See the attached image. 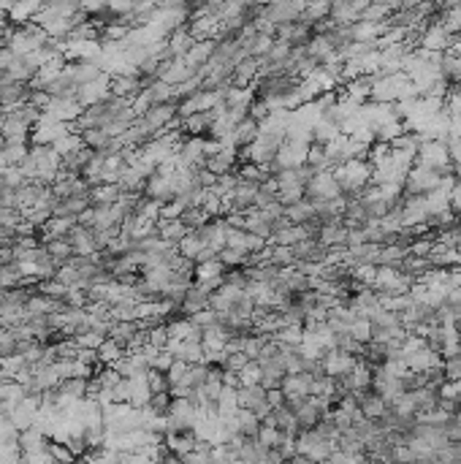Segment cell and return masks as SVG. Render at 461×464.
<instances>
[{
  "label": "cell",
  "instance_id": "cell-18",
  "mask_svg": "<svg viewBox=\"0 0 461 464\" xmlns=\"http://www.w3.org/2000/svg\"><path fill=\"white\" fill-rule=\"evenodd\" d=\"M245 231L255 233V236H261V239H266L269 242V236H272V231H274V226L266 220V215H263L261 209H252V212H247L245 215V226H242Z\"/></svg>",
  "mask_w": 461,
  "mask_h": 464
},
{
  "label": "cell",
  "instance_id": "cell-20",
  "mask_svg": "<svg viewBox=\"0 0 461 464\" xmlns=\"http://www.w3.org/2000/svg\"><path fill=\"white\" fill-rule=\"evenodd\" d=\"M187 233L190 231L184 228L182 220H157V236L169 245H179Z\"/></svg>",
  "mask_w": 461,
  "mask_h": 464
},
{
  "label": "cell",
  "instance_id": "cell-12",
  "mask_svg": "<svg viewBox=\"0 0 461 464\" xmlns=\"http://www.w3.org/2000/svg\"><path fill=\"white\" fill-rule=\"evenodd\" d=\"M404 364H407L410 372H426V370H434V367H443V356L423 345V348H418L415 353H410V356L404 358Z\"/></svg>",
  "mask_w": 461,
  "mask_h": 464
},
{
  "label": "cell",
  "instance_id": "cell-59",
  "mask_svg": "<svg viewBox=\"0 0 461 464\" xmlns=\"http://www.w3.org/2000/svg\"><path fill=\"white\" fill-rule=\"evenodd\" d=\"M0 328H3V324H0Z\"/></svg>",
  "mask_w": 461,
  "mask_h": 464
},
{
  "label": "cell",
  "instance_id": "cell-2",
  "mask_svg": "<svg viewBox=\"0 0 461 464\" xmlns=\"http://www.w3.org/2000/svg\"><path fill=\"white\" fill-rule=\"evenodd\" d=\"M337 448L334 443H328V440H323L321 434L315 432H301L299 437H296V453H301V456H307V459H312L315 464L326 462L328 456H331V451Z\"/></svg>",
  "mask_w": 461,
  "mask_h": 464
},
{
  "label": "cell",
  "instance_id": "cell-41",
  "mask_svg": "<svg viewBox=\"0 0 461 464\" xmlns=\"http://www.w3.org/2000/svg\"><path fill=\"white\" fill-rule=\"evenodd\" d=\"M250 386H261V367H258V361H250L245 370L239 372V388Z\"/></svg>",
  "mask_w": 461,
  "mask_h": 464
},
{
  "label": "cell",
  "instance_id": "cell-48",
  "mask_svg": "<svg viewBox=\"0 0 461 464\" xmlns=\"http://www.w3.org/2000/svg\"><path fill=\"white\" fill-rule=\"evenodd\" d=\"M28 179L22 177V171H19V166H9V169L3 171V185L6 187H14V190H19V187L25 185Z\"/></svg>",
  "mask_w": 461,
  "mask_h": 464
},
{
  "label": "cell",
  "instance_id": "cell-24",
  "mask_svg": "<svg viewBox=\"0 0 461 464\" xmlns=\"http://www.w3.org/2000/svg\"><path fill=\"white\" fill-rule=\"evenodd\" d=\"M272 174L261 166H252V163H242L239 169H236V179L242 182V185H252V187H261L266 179H269Z\"/></svg>",
  "mask_w": 461,
  "mask_h": 464
},
{
  "label": "cell",
  "instance_id": "cell-51",
  "mask_svg": "<svg viewBox=\"0 0 461 464\" xmlns=\"http://www.w3.org/2000/svg\"><path fill=\"white\" fill-rule=\"evenodd\" d=\"M16 60H19V57H16V55L9 47L0 49V71H9V68H11Z\"/></svg>",
  "mask_w": 461,
  "mask_h": 464
},
{
  "label": "cell",
  "instance_id": "cell-57",
  "mask_svg": "<svg viewBox=\"0 0 461 464\" xmlns=\"http://www.w3.org/2000/svg\"><path fill=\"white\" fill-rule=\"evenodd\" d=\"M215 464H239V462H215Z\"/></svg>",
  "mask_w": 461,
  "mask_h": 464
},
{
  "label": "cell",
  "instance_id": "cell-26",
  "mask_svg": "<svg viewBox=\"0 0 461 464\" xmlns=\"http://www.w3.org/2000/svg\"><path fill=\"white\" fill-rule=\"evenodd\" d=\"M82 141H84V147L92 150V153H106V147L111 144V136H109L104 128H92V131H84V133H79Z\"/></svg>",
  "mask_w": 461,
  "mask_h": 464
},
{
  "label": "cell",
  "instance_id": "cell-14",
  "mask_svg": "<svg viewBox=\"0 0 461 464\" xmlns=\"http://www.w3.org/2000/svg\"><path fill=\"white\" fill-rule=\"evenodd\" d=\"M258 136H261V125L255 123L252 117H245L233 128V150H247L250 144L258 141Z\"/></svg>",
  "mask_w": 461,
  "mask_h": 464
},
{
  "label": "cell",
  "instance_id": "cell-55",
  "mask_svg": "<svg viewBox=\"0 0 461 464\" xmlns=\"http://www.w3.org/2000/svg\"><path fill=\"white\" fill-rule=\"evenodd\" d=\"M453 177H456V182L461 185V163H453Z\"/></svg>",
  "mask_w": 461,
  "mask_h": 464
},
{
  "label": "cell",
  "instance_id": "cell-44",
  "mask_svg": "<svg viewBox=\"0 0 461 464\" xmlns=\"http://www.w3.org/2000/svg\"><path fill=\"white\" fill-rule=\"evenodd\" d=\"M187 367H190V364H184V361H177V358H174V364H171L169 372H166L171 388L184 386V380H187Z\"/></svg>",
  "mask_w": 461,
  "mask_h": 464
},
{
  "label": "cell",
  "instance_id": "cell-47",
  "mask_svg": "<svg viewBox=\"0 0 461 464\" xmlns=\"http://www.w3.org/2000/svg\"><path fill=\"white\" fill-rule=\"evenodd\" d=\"M184 201L182 199H174V201L163 204V209H160V220H179L184 215Z\"/></svg>",
  "mask_w": 461,
  "mask_h": 464
},
{
  "label": "cell",
  "instance_id": "cell-33",
  "mask_svg": "<svg viewBox=\"0 0 461 464\" xmlns=\"http://www.w3.org/2000/svg\"><path fill=\"white\" fill-rule=\"evenodd\" d=\"M22 282V272H19V263H6V266H0V288L3 291H11Z\"/></svg>",
  "mask_w": 461,
  "mask_h": 464
},
{
  "label": "cell",
  "instance_id": "cell-9",
  "mask_svg": "<svg viewBox=\"0 0 461 464\" xmlns=\"http://www.w3.org/2000/svg\"><path fill=\"white\" fill-rule=\"evenodd\" d=\"M144 196L152 199L157 204H169L177 199V190H174V182L171 177H163V174H152L147 182H144Z\"/></svg>",
  "mask_w": 461,
  "mask_h": 464
},
{
  "label": "cell",
  "instance_id": "cell-22",
  "mask_svg": "<svg viewBox=\"0 0 461 464\" xmlns=\"http://www.w3.org/2000/svg\"><path fill=\"white\" fill-rule=\"evenodd\" d=\"M150 386H147V375H136V377H130V407L133 410H144L147 404H150Z\"/></svg>",
  "mask_w": 461,
  "mask_h": 464
},
{
  "label": "cell",
  "instance_id": "cell-43",
  "mask_svg": "<svg viewBox=\"0 0 461 464\" xmlns=\"http://www.w3.org/2000/svg\"><path fill=\"white\" fill-rule=\"evenodd\" d=\"M190 321H193V326H196V331L204 334V331H209V328H215L217 326V312L215 309H204V312H199V315H193Z\"/></svg>",
  "mask_w": 461,
  "mask_h": 464
},
{
  "label": "cell",
  "instance_id": "cell-10",
  "mask_svg": "<svg viewBox=\"0 0 461 464\" xmlns=\"http://www.w3.org/2000/svg\"><path fill=\"white\" fill-rule=\"evenodd\" d=\"M163 446L171 451V453H177V456H190L196 446H199V434L196 429H184V432H169L163 437Z\"/></svg>",
  "mask_w": 461,
  "mask_h": 464
},
{
  "label": "cell",
  "instance_id": "cell-31",
  "mask_svg": "<svg viewBox=\"0 0 461 464\" xmlns=\"http://www.w3.org/2000/svg\"><path fill=\"white\" fill-rule=\"evenodd\" d=\"M28 153H30V144L28 141H6V150H3L9 166H19L28 158Z\"/></svg>",
  "mask_w": 461,
  "mask_h": 464
},
{
  "label": "cell",
  "instance_id": "cell-28",
  "mask_svg": "<svg viewBox=\"0 0 461 464\" xmlns=\"http://www.w3.org/2000/svg\"><path fill=\"white\" fill-rule=\"evenodd\" d=\"M307 166L312 171H334L331 169V160H328V153H326V147H321V144H309L307 150Z\"/></svg>",
  "mask_w": 461,
  "mask_h": 464
},
{
  "label": "cell",
  "instance_id": "cell-52",
  "mask_svg": "<svg viewBox=\"0 0 461 464\" xmlns=\"http://www.w3.org/2000/svg\"><path fill=\"white\" fill-rule=\"evenodd\" d=\"M184 464H212V456H204L199 451H193L190 456H184Z\"/></svg>",
  "mask_w": 461,
  "mask_h": 464
},
{
  "label": "cell",
  "instance_id": "cell-56",
  "mask_svg": "<svg viewBox=\"0 0 461 464\" xmlns=\"http://www.w3.org/2000/svg\"><path fill=\"white\" fill-rule=\"evenodd\" d=\"M453 421H456V424H459V426H461V410H459V413H456V416H453Z\"/></svg>",
  "mask_w": 461,
  "mask_h": 464
},
{
  "label": "cell",
  "instance_id": "cell-4",
  "mask_svg": "<svg viewBox=\"0 0 461 464\" xmlns=\"http://www.w3.org/2000/svg\"><path fill=\"white\" fill-rule=\"evenodd\" d=\"M309 201H334V199H342V190H339L337 179H334V171H321L315 174V179L307 185V196Z\"/></svg>",
  "mask_w": 461,
  "mask_h": 464
},
{
  "label": "cell",
  "instance_id": "cell-53",
  "mask_svg": "<svg viewBox=\"0 0 461 464\" xmlns=\"http://www.w3.org/2000/svg\"><path fill=\"white\" fill-rule=\"evenodd\" d=\"M157 464H184L182 456H177V453H171V451H166L160 459H157Z\"/></svg>",
  "mask_w": 461,
  "mask_h": 464
},
{
  "label": "cell",
  "instance_id": "cell-7",
  "mask_svg": "<svg viewBox=\"0 0 461 464\" xmlns=\"http://www.w3.org/2000/svg\"><path fill=\"white\" fill-rule=\"evenodd\" d=\"M258 367H261V388H266V391L282 388L285 377H288V370H285V361H282V356L261 358V361H258Z\"/></svg>",
  "mask_w": 461,
  "mask_h": 464
},
{
  "label": "cell",
  "instance_id": "cell-30",
  "mask_svg": "<svg viewBox=\"0 0 461 464\" xmlns=\"http://www.w3.org/2000/svg\"><path fill=\"white\" fill-rule=\"evenodd\" d=\"M206 383H209V364H206V361L190 364V367H187V380H184V388H204Z\"/></svg>",
  "mask_w": 461,
  "mask_h": 464
},
{
  "label": "cell",
  "instance_id": "cell-11",
  "mask_svg": "<svg viewBox=\"0 0 461 464\" xmlns=\"http://www.w3.org/2000/svg\"><path fill=\"white\" fill-rule=\"evenodd\" d=\"M236 166H239V158H236V150H233V147H220V150L206 160V169L212 171L215 177L233 174Z\"/></svg>",
  "mask_w": 461,
  "mask_h": 464
},
{
  "label": "cell",
  "instance_id": "cell-1",
  "mask_svg": "<svg viewBox=\"0 0 461 464\" xmlns=\"http://www.w3.org/2000/svg\"><path fill=\"white\" fill-rule=\"evenodd\" d=\"M307 150L309 144H301V141H285L274 155V163H272V169L269 174L274 177L279 171H291V169H301L304 163H307Z\"/></svg>",
  "mask_w": 461,
  "mask_h": 464
},
{
  "label": "cell",
  "instance_id": "cell-37",
  "mask_svg": "<svg viewBox=\"0 0 461 464\" xmlns=\"http://www.w3.org/2000/svg\"><path fill=\"white\" fill-rule=\"evenodd\" d=\"M147 342L152 345L155 350H166L171 342L169 324H160V326H155V328H150V331H147Z\"/></svg>",
  "mask_w": 461,
  "mask_h": 464
},
{
  "label": "cell",
  "instance_id": "cell-19",
  "mask_svg": "<svg viewBox=\"0 0 461 464\" xmlns=\"http://www.w3.org/2000/svg\"><path fill=\"white\" fill-rule=\"evenodd\" d=\"M141 331H144V328L138 326V321H128V324H111V328H109V340H114L117 345L128 348V345L136 340Z\"/></svg>",
  "mask_w": 461,
  "mask_h": 464
},
{
  "label": "cell",
  "instance_id": "cell-50",
  "mask_svg": "<svg viewBox=\"0 0 461 464\" xmlns=\"http://www.w3.org/2000/svg\"><path fill=\"white\" fill-rule=\"evenodd\" d=\"M171 364H174V356H171L169 350H160V353L155 356V361H152V370H157V372H169Z\"/></svg>",
  "mask_w": 461,
  "mask_h": 464
},
{
  "label": "cell",
  "instance_id": "cell-29",
  "mask_svg": "<svg viewBox=\"0 0 461 464\" xmlns=\"http://www.w3.org/2000/svg\"><path fill=\"white\" fill-rule=\"evenodd\" d=\"M60 394L68 399V402H79V399H84V397H87V380H84V377H71V380H62Z\"/></svg>",
  "mask_w": 461,
  "mask_h": 464
},
{
  "label": "cell",
  "instance_id": "cell-13",
  "mask_svg": "<svg viewBox=\"0 0 461 464\" xmlns=\"http://www.w3.org/2000/svg\"><path fill=\"white\" fill-rule=\"evenodd\" d=\"M204 309H209V294H204L199 285L193 282V288L187 291V296L182 299V304H179V318H193V315H199Z\"/></svg>",
  "mask_w": 461,
  "mask_h": 464
},
{
  "label": "cell",
  "instance_id": "cell-23",
  "mask_svg": "<svg viewBox=\"0 0 461 464\" xmlns=\"http://www.w3.org/2000/svg\"><path fill=\"white\" fill-rule=\"evenodd\" d=\"M44 250L49 253V258L57 263V269L74 258V248H71L68 236L65 239H49V242H44Z\"/></svg>",
  "mask_w": 461,
  "mask_h": 464
},
{
  "label": "cell",
  "instance_id": "cell-40",
  "mask_svg": "<svg viewBox=\"0 0 461 464\" xmlns=\"http://www.w3.org/2000/svg\"><path fill=\"white\" fill-rule=\"evenodd\" d=\"M179 220H182V223H184V228H187V231H199V228H201V226H204V223H209V217H206V212H204L201 206H193V209H184V215L179 217Z\"/></svg>",
  "mask_w": 461,
  "mask_h": 464
},
{
  "label": "cell",
  "instance_id": "cell-21",
  "mask_svg": "<svg viewBox=\"0 0 461 464\" xmlns=\"http://www.w3.org/2000/svg\"><path fill=\"white\" fill-rule=\"evenodd\" d=\"M236 402H239V410H255L266 402V388L261 386H250V388H236Z\"/></svg>",
  "mask_w": 461,
  "mask_h": 464
},
{
  "label": "cell",
  "instance_id": "cell-38",
  "mask_svg": "<svg viewBox=\"0 0 461 464\" xmlns=\"http://www.w3.org/2000/svg\"><path fill=\"white\" fill-rule=\"evenodd\" d=\"M226 275V266L220 261H209V263H199L196 266V282H204V280H215V277H223Z\"/></svg>",
  "mask_w": 461,
  "mask_h": 464
},
{
  "label": "cell",
  "instance_id": "cell-17",
  "mask_svg": "<svg viewBox=\"0 0 461 464\" xmlns=\"http://www.w3.org/2000/svg\"><path fill=\"white\" fill-rule=\"evenodd\" d=\"M68 71H71V77H74V82H77V87H82V84H90V82H95V79L104 74V68H101L95 60L68 62Z\"/></svg>",
  "mask_w": 461,
  "mask_h": 464
},
{
  "label": "cell",
  "instance_id": "cell-34",
  "mask_svg": "<svg viewBox=\"0 0 461 464\" xmlns=\"http://www.w3.org/2000/svg\"><path fill=\"white\" fill-rule=\"evenodd\" d=\"M84 147V141H82V136L79 133H68V136H62L57 144H52V150L60 155V158H68V155L79 153Z\"/></svg>",
  "mask_w": 461,
  "mask_h": 464
},
{
  "label": "cell",
  "instance_id": "cell-27",
  "mask_svg": "<svg viewBox=\"0 0 461 464\" xmlns=\"http://www.w3.org/2000/svg\"><path fill=\"white\" fill-rule=\"evenodd\" d=\"M123 358H125V348L123 345H117L114 340H106L98 348V364H104V367H114V364L123 361Z\"/></svg>",
  "mask_w": 461,
  "mask_h": 464
},
{
  "label": "cell",
  "instance_id": "cell-16",
  "mask_svg": "<svg viewBox=\"0 0 461 464\" xmlns=\"http://www.w3.org/2000/svg\"><path fill=\"white\" fill-rule=\"evenodd\" d=\"M233 432L245 440H258V432H261V421L255 418V413L250 410H236L233 416Z\"/></svg>",
  "mask_w": 461,
  "mask_h": 464
},
{
  "label": "cell",
  "instance_id": "cell-45",
  "mask_svg": "<svg viewBox=\"0 0 461 464\" xmlns=\"http://www.w3.org/2000/svg\"><path fill=\"white\" fill-rule=\"evenodd\" d=\"M247 364H250V358H247L245 353H228V356L223 358V364H220V367H223L226 372H233V375H239V372L245 370Z\"/></svg>",
  "mask_w": 461,
  "mask_h": 464
},
{
  "label": "cell",
  "instance_id": "cell-5",
  "mask_svg": "<svg viewBox=\"0 0 461 464\" xmlns=\"http://www.w3.org/2000/svg\"><path fill=\"white\" fill-rule=\"evenodd\" d=\"M301 14H304V3H269V6H263V16H266L274 28L299 22Z\"/></svg>",
  "mask_w": 461,
  "mask_h": 464
},
{
  "label": "cell",
  "instance_id": "cell-32",
  "mask_svg": "<svg viewBox=\"0 0 461 464\" xmlns=\"http://www.w3.org/2000/svg\"><path fill=\"white\" fill-rule=\"evenodd\" d=\"M171 402H174L171 394H152V397H150V404H147V413L152 418H169Z\"/></svg>",
  "mask_w": 461,
  "mask_h": 464
},
{
  "label": "cell",
  "instance_id": "cell-25",
  "mask_svg": "<svg viewBox=\"0 0 461 464\" xmlns=\"http://www.w3.org/2000/svg\"><path fill=\"white\" fill-rule=\"evenodd\" d=\"M274 429H279L282 434L288 437H299V421H296V413L291 407H277L274 410Z\"/></svg>",
  "mask_w": 461,
  "mask_h": 464
},
{
  "label": "cell",
  "instance_id": "cell-6",
  "mask_svg": "<svg viewBox=\"0 0 461 464\" xmlns=\"http://www.w3.org/2000/svg\"><path fill=\"white\" fill-rule=\"evenodd\" d=\"M226 228H228L226 217H212L209 223H204L199 231H193V233L199 236L204 248H212L217 255H220V250H226Z\"/></svg>",
  "mask_w": 461,
  "mask_h": 464
},
{
  "label": "cell",
  "instance_id": "cell-54",
  "mask_svg": "<svg viewBox=\"0 0 461 464\" xmlns=\"http://www.w3.org/2000/svg\"><path fill=\"white\" fill-rule=\"evenodd\" d=\"M288 462H291V464H315V462H312V459H307V456H301V453H296V456H291Z\"/></svg>",
  "mask_w": 461,
  "mask_h": 464
},
{
  "label": "cell",
  "instance_id": "cell-42",
  "mask_svg": "<svg viewBox=\"0 0 461 464\" xmlns=\"http://www.w3.org/2000/svg\"><path fill=\"white\" fill-rule=\"evenodd\" d=\"M263 345H266V340H263V337H258V334H252V337H245V340H242V353H245L250 361H258V358H261Z\"/></svg>",
  "mask_w": 461,
  "mask_h": 464
},
{
  "label": "cell",
  "instance_id": "cell-58",
  "mask_svg": "<svg viewBox=\"0 0 461 464\" xmlns=\"http://www.w3.org/2000/svg\"><path fill=\"white\" fill-rule=\"evenodd\" d=\"M0 187H3V171H0Z\"/></svg>",
  "mask_w": 461,
  "mask_h": 464
},
{
  "label": "cell",
  "instance_id": "cell-36",
  "mask_svg": "<svg viewBox=\"0 0 461 464\" xmlns=\"http://www.w3.org/2000/svg\"><path fill=\"white\" fill-rule=\"evenodd\" d=\"M355 342H361V345H367L372 342V324H369L367 318H361V315H355L353 324H350V331H348Z\"/></svg>",
  "mask_w": 461,
  "mask_h": 464
},
{
  "label": "cell",
  "instance_id": "cell-3",
  "mask_svg": "<svg viewBox=\"0 0 461 464\" xmlns=\"http://www.w3.org/2000/svg\"><path fill=\"white\" fill-rule=\"evenodd\" d=\"M109 95H111V77L109 74H101V77L90 82V84H82L77 90V104L82 109H90L104 104Z\"/></svg>",
  "mask_w": 461,
  "mask_h": 464
},
{
  "label": "cell",
  "instance_id": "cell-39",
  "mask_svg": "<svg viewBox=\"0 0 461 464\" xmlns=\"http://www.w3.org/2000/svg\"><path fill=\"white\" fill-rule=\"evenodd\" d=\"M147 386H150V394H171V383L166 377V372L150 370L147 372Z\"/></svg>",
  "mask_w": 461,
  "mask_h": 464
},
{
  "label": "cell",
  "instance_id": "cell-8",
  "mask_svg": "<svg viewBox=\"0 0 461 464\" xmlns=\"http://www.w3.org/2000/svg\"><path fill=\"white\" fill-rule=\"evenodd\" d=\"M355 361H358V358H353L350 353L334 348V350H328V353L323 356V370H326V375H328L331 380H339V377H345L348 372L353 370Z\"/></svg>",
  "mask_w": 461,
  "mask_h": 464
},
{
  "label": "cell",
  "instance_id": "cell-49",
  "mask_svg": "<svg viewBox=\"0 0 461 464\" xmlns=\"http://www.w3.org/2000/svg\"><path fill=\"white\" fill-rule=\"evenodd\" d=\"M130 402V380H120L111 388V404H128Z\"/></svg>",
  "mask_w": 461,
  "mask_h": 464
},
{
  "label": "cell",
  "instance_id": "cell-46",
  "mask_svg": "<svg viewBox=\"0 0 461 464\" xmlns=\"http://www.w3.org/2000/svg\"><path fill=\"white\" fill-rule=\"evenodd\" d=\"M443 372H445V383H461V356L445 358L443 361Z\"/></svg>",
  "mask_w": 461,
  "mask_h": 464
},
{
  "label": "cell",
  "instance_id": "cell-35",
  "mask_svg": "<svg viewBox=\"0 0 461 464\" xmlns=\"http://www.w3.org/2000/svg\"><path fill=\"white\" fill-rule=\"evenodd\" d=\"M177 250H179V255H182V258H187V261H196V258H199V253L204 250V245H201L199 236L190 231V233H187V236L182 239V242L177 245Z\"/></svg>",
  "mask_w": 461,
  "mask_h": 464
},
{
  "label": "cell",
  "instance_id": "cell-15",
  "mask_svg": "<svg viewBox=\"0 0 461 464\" xmlns=\"http://www.w3.org/2000/svg\"><path fill=\"white\" fill-rule=\"evenodd\" d=\"M123 196L125 190L117 182H104L90 190V206H114Z\"/></svg>",
  "mask_w": 461,
  "mask_h": 464
}]
</instances>
